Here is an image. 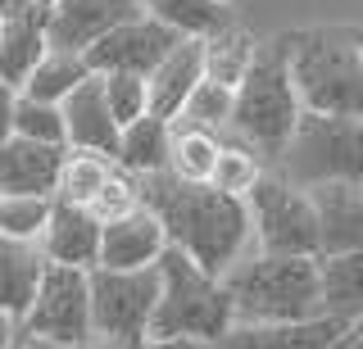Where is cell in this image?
<instances>
[{
    "label": "cell",
    "instance_id": "8992f818",
    "mask_svg": "<svg viewBox=\"0 0 363 349\" xmlns=\"http://www.w3.org/2000/svg\"><path fill=\"white\" fill-rule=\"evenodd\" d=\"M286 182L318 186V182H363V118L340 114H309L300 109L286 145L272 159Z\"/></svg>",
    "mask_w": 363,
    "mask_h": 349
},
{
    "label": "cell",
    "instance_id": "f35d334b",
    "mask_svg": "<svg viewBox=\"0 0 363 349\" xmlns=\"http://www.w3.org/2000/svg\"><path fill=\"white\" fill-rule=\"evenodd\" d=\"M5 349H37V345H28V341L18 336V341H14V345H5Z\"/></svg>",
    "mask_w": 363,
    "mask_h": 349
},
{
    "label": "cell",
    "instance_id": "cb8c5ba5",
    "mask_svg": "<svg viewBox=\"0 0 363 349\" xmlns=\"http://www.w3.org/2000/svg\"><path fill=\"white\" fill-rule=\"evenodd\" d=\"M141 9L177 37H213L232 23V0H141Z\"/></svg>",
    "mask_w": 363,
    "mask_h": 349
},
{
    "label": "cell",
    "instance_id": "5bb4252c",
    "mask_svg": "<svg viewBox=\"0 0 363 349\" xmlns=\"http://www.w3.org/2000/svg\"><path fill=\"white\" fill-rule=\"evenodd\" d=\"M60 114H64V145L68 150H96V154H109L113 159L118 122L109 118L105 91H100V73H86L82 82L60 100Z\"/></svg>",
    "mask_w": 363,
    "mask_h": 349
},
{
    "label": "cell",
    "instance_id": "4316f807",
    "mask_svg": "<svg viewBox=\"0 0 363 349\" xmlns=\"http://www.w3.org/2000/svg\"><path fill=\"white\" fill-rule=\"evenodd\" d=\"M113 173V159L109 154H96V150H68L64 145V159H60V177H55V195L60 200H73V205H86L105 177Z\"/></svg>",
    "mask_w": 363,
    "mask_h": 349
},
{
    "label": "cell",
    "instance_id": "8fae6325",
    "mask_svg": "<svg viewBox=\"0 0 363 349\" xmlns=\"http://www.w3.org/2000/svg\"><path fill=\"white\" fill-rule=\"evenodd\" d=\"M145 14L141 0H50L45 5V46L55 50H86L109 28Z\"/></svg>",
    "mask_w": 363,
    "mask_h": 349
},
{
    "label": "cell",
    "instance_id": "83f0119b",
    "mask_svg": "<svg viewBox=\"0 0 363 349\" xmlns=\"http://www.w3.org/2000/svg\"><path fill=\"white\" fill-rule=\"evenodd\" d=\"M264 159H259L250 145H241L236 137H223L218 145V159H213V173H209V186L213 190H223V195H236V200H245L250 195V186L259 182V173H264Z\"/></svg>",
    "mask_w": 363,
    "mask_h": 349
},
{
    "label": "cell",
    "instance_id": "3957f363",
    "mask_svg": "<svg viewBox=\"0 0 363 349\" xmlns=\"http://www.w3.org/2000/svg\"><path fill=\"white\" fill-rule=\"evenodd\" d=\"M218 281L232 304V322H300L318 313L313 254L245 250Z\"/></svg>",
    "mask_w": 363,
    "mask_h": 349
},
{
    "label": "cell",
    "instance_id": "9a60e30c",
    "mask_svg": "<svg viewBox=\"0 0 363 349\" xmlns=\"http://www.w3.org/2000/svg\"><path fill=\"white\" fill-rule=\"evenodd\" d=\"M345 322L336 318H300V322H232L218 336V349H327Z\"/></svg>",
    "mask_w": 363,
    "mask_h": 349
},
{
    "label": "cell",
    "instance_id": "f546056e",
    "mask_svg": "<svg viewBox=\"0 0 363 349\" xmlns=\"http://www.w3.org/2000/svg\"><path fill=\"white\" fill-rule=\"evenodd\" d=\"M55 195H0V236L9 241H37L50 218Z\"/></svg>",
    "mask_w": 363,
    "mask_h": 349
},
{
    "label": "cell",
    "instance_id": "52a82bcc",
    "mask_svg": "<svg viewBox=\"0 0 363 349\" xmlns=\"http://www.w3.org/2000/svg\"><path fill=\"white\" fill-rule=\"evenodd\" d=\"M91 295V336L128 349L145 336L159 299V273L150 268H86Z\"/></svg>",
    "mask_w": 363,
    "mask_h": 349
},
{
    "label": "cell",
    "instance_id": "1f68e13d",
    "mask_svg": "<svg viewBox=\"0 0 363 349\" xmlns=\"http://www.w3.org/2000/svg\"><path fill=\"white\" fill-rule=\"evenodd\" d=\"M100 91H105V105H109V118L118 127H128L132 118H141L150 109L145 100V77L141 73H100Z\"/></svg>",
    "mask_w": 363,
    "mask_h": 349
},
{
    "label": "cell",
    "instance_id": "9c48e42d",
    "mask_svg": "<svg viewBox=\"0 0 363 349\" xmlns=\"http://www.w3.org/2000/svg\"><path fill=\"white\" fill-rule=\"evenodd\" d=\"M18 336L32 345H68L91 336V295H86V268L45 263L28 313L18 318Z\"/></svg>",
    "mask_w": 363,
    "mask_h": 349
},
{
    "label": "cell",
    "instance_id": "ba28073f",
    "mask_svg": "<svg viewBox=\"0 0 363 349\" xmlns=\"http://www.w3.org/2000/svg\"><path fill=\"white\" fill-rule=\"evenodd\" d=\"M250 245L264 254H318V227L309 190L286 182L277 168H264L245 195Z\"/></svg>",
    "mask_w": 363,
    "mask_h": 349
},
{
    "label": "cell",
    "instance_id": "2e32d148",
    "mask_svg": "<svg viewBox=\"0 0 363 349\" xmlns=\"http://www.w3.org/2000/svg\"><path fill=\"white\" fill-rule=\"evenodd\" d=\"M168 236L159 227V218L145 205H136L132 213L113 222H100V268H150L164 254Z\"/></svg>",
    "mask_w": 363,
    "mask_h": 349
},
{
    "label": "cell",
    "instance_id": "60d3db41",
    "mask_svg": "<svg viewBox=\"0 0 363 349\" xmlns=\"http://www.w3.org/2000/svg\"><path fill=\"white\" fill-rule=\"evenodd\" d=\"M350 326H359V331H363V318H359V322H350Z\"/></svg>",
    "mask_w": 363,
    "mask_h": 349
},
{
    "label": "cell",
    "instance_id": "ac0fdd59",
    "mask_svg": "<svg viewBox=\"0 0 363 349\" xmlns=\"http://www.w3.org/2000/svg\"><path fill=\"white\" fill-rule=\"evenodd\" d=\"M204 77V55L196 37H177L168 55L145 73V100H150V114L159 118H177L182 100L196 91V82Z\"/></svg>",
    "mask_w": 363,
    "mask_h": 349
},
{
    "label": "cell",
    "instance_id": "484cf974",
    "mask_svg": "<svg viewBox=\"0 0 363 349\" xmlns=\"http://www.w3.org/2000/svg\"><path fill=\"white\" fill-rule=\"evenodd\" d=\"M86 73H91V69H86L82 50H55V46H45V55L32 64V73L23 77L18 96H32V100H50V105H60V100L73 91V86L82 82Z\"/></svg>",
    "mask_w": 363,
    "mask_h": 349
},
{
    "label": "cell",
    "instance_id": "e0dca14e",
    "mask_svg": "<svg viewBox=\"0 0 363 349\" xmlns=\"http://www.w3.org/2000/svg\"><path fill=\"white\" fill-rule=\"evenodd\" d=\"M64 145L5 137L0 141V195H55Z\"/></svg>",
    "mask_w": 363,
    "mask_h": 349
},
{
    "label": "cell",
    "instance_id": "ffe728a7",
    "mask_svg": "<svg viewBox=\"0 0 363 349\" xmlns=\"http://www.w3.org/2000/svg\"><path fill=\"white\" fill-rule=\"evenodd\" d=\"M50 258L41 254L37 241H9L0 236V318H9L18 326V318L28 313L32 295H37V281L45 273Z\"/></svg>",
    "mask_w": 363,
    "mask_h": 349
},
{
    "label": "cell",
    "instance_id": "30bf717a",
    "mask_svg": "<svg viewBox=\"0 0 363 349\" xmlns=\"http://www.w3.org/2000/svg\"><path fill=\"white\" fill-rule=\"evenodd\" d=\"M177 41V32H168L164 23H155L150 14H136L128 23L109 28L105 37H96L82 50L91 73H150L159 59L168 55V46Z\"/></svg>",
    "mask_w": 363,
    "mask_h": 349
},
{
    "label": "cell",
    "instance_id": "6da1fadb",
    "mask_svg": "<svg viewBox=\"0 0 363 349\" xmlns=\"http://www.w3.org/2000/svg\"><path fill=\"white\" fill-rule=\"evenodd\" d=\"M136 190H141V205L159 218L168 245L191 254L204 273L223 277L245 250H255L245 200L223 195L209 182H182L164 168L136 177Z\"/></svg>",
    "mask_w": 363,
    "mask_h": 349
},
{
    "label": "cell",
    "instance_id": "7402d4cb",
    "mask_svg": "<svg viewBox=\"0 0 363 349\" xmlns=\"http://www.w3.org/2000/svg\"><path fill=\"white\" fill-rule=\"evenodd\" d=\"M168 132H173V122L145 109L141 118H132L128 127H118V145H113V164H118V168H128L132 177L159 173V168L168 164Z\"/></svg>",
    "mask_w": 363,
    "mask_h": 349
},
{
    "label": "cell",
    "instance_id": "8d00e7d4",
    "mask_svg": "<svg viewBox=\"0 0 363 349\" xmlns=\"http://www.w3.org/2000/svg\"><path fill=\"white\" fill-rule=\"evenodd\" d=\"M327 349H363V331H359V326H345Z\"/></svg>",
    "mask_w": 363,
    "mask_h": 349
},
{
    "label": "cell",
    "instance_id": "d590c367",
    "mask_svg": "<svg viewBox=\"0 0 363 349\" xmlns=\"http://www.w3.org/2000/svg\"><path fill=\"white\" fill-rule=\"evenodd\" d=\"M32 345V341H28ZM37 349H118L109 341H100V336H86V341H68V345H37Z\"/></svg>",
    "mask_w": 363,
    "mask_h": 349
},
{
    "label": "cell",
    "instance_id": "5b68a950",
    "mask_svg": "<svg viewBox=\"0 0 363 349\" xmlns=\"http://www.w3.org/2000/svg\"><path fill=\"white\" fill-rule=\"evenodd\" d=\"M155 273H159V299L145 336H196V341L218 345V336L232 326V304H227L223 281L204 273L177 245H164V254L155 258Z\"/></svg>",
    "mask_w": 363,
    "mask_h": 349
},
{
    "label": "cell",
    "instance_id": "4dcf8cb0",
    "mask_svg": "<svg viewBox=\"0 0 363 349\" xmlns=\"http://www.w3.org/2000/svg\"><path fill=\"white\" fill-rule=\"evenodd\" d=\"M14 137L41 141V145H64V114H60V105L18 96L14 100Z\"/></svg>",
    "mask_w": 363,
    "mask_h": 349
},
{
    "label": "cell",
    "instance_id": "836d02e7",
    "mask_svg": "<svg viewBox=\"0 0 363 349\" xmlns=\"http://www.w3.org/2000/svg\"><path fill=\"white\" fill-rule=\"evenodd\" d=\"M128 349H218V345L196 341V336H141V341L128 345Z\"/></svg>",
    "mask_w": 363,
    "mask_h": 349
},
{
    "label": "cell",
    "instance_id": "ab89813d",
    "mask_svg": "<svg viewBox=\"0 0 363 349\" xmlns=\"http://www.w3.org/2000/svg\"><path fill=\"white\" fill-rule=\"evenodd\" d=\"M350 32H354V46L363 50V28H350Z\"/></svg>",
    "mask_w": 363,
    "mask_h": 349
},
{
    "label": "cell",
    "instance_id": "7a4b0ae2",
    "mask_svg": "<svg viewBox=\"0 0 363 349\" xmlns=\"http://www.w3.org/2000/svg\"><path fill=\"white\" fill-rule=\"evenodd\" d=\"M286 37V69L309 114L363 118V50L350 28H309L281 32Z\"/></svg>",
    "mask_w": 363,
    "mask_h": 349
},
{
    "label": "cell",
    "instance_id": "e575fe53",
    "mask_svg": "<svg viewBox=\"0 0 363 349\" xmlns=\"http://www.w3.org/2000/svg\"><path fill=\"white\" fill-rule=\"evenodd\" d=\"M14 100H18V91L9 82H0V141L14 137Z\"/></svg>",
    "mask_w": 363,
    "mask_h": 349
},
{
    "label": "cell",
    "instance_id": "f1b7e54d",
    "mask_svg": "<svg viewBox=\"0 0 363 349\" xmlns=\"http://www.w3.org/2000/svg\"><path fill=\"white\" fill-rule=\"evenodd\" d=\"M177 118H182V122H191V127H204V132H218V137H223L227 122H232V86L200 77L196 91L182 100Z\"/></svg>",
    "mask_w": 363,
    "mask_h": 349
},
{
    "label": "cell",
    "instance_id": "74e56055",
    "mask_svg": "<svg viewBox=\"0 0 363 349\" xmlns=\"http://www.w3.org/2000/svg\"><path fill=\"white\" fill-rule=\"evenodd\" d=\"M50 0H0V14H14V9H45Z\"/></svg>",
    "mask_w": 363,
    "mask_h": 349
},
{
    "label": "cell",
    "instance_id": "44dd1931",
    "mask_svg": "<svg viewBox=\"0 0 363 349\" xmlns=\"http://www.w3.org/2000/svg\"><path fill=\"white\" fill-rule=\"evenodd\" d=\"M41 55H45V9L0 14V82L18 91Z\"/></svg>",
    "mask_w": 363,
    "mask_h": 349
},
{
    "label": "cell",
    "instance_id": "277c9868",
    "mask_svg": "<svg viewBox=\"0 0 363 349\" xmlns=\"http://www.w3.org/2000/svg\"><path fill=\"white\" fill-rule=\"evenodd\" d=\"M295 118H300V96H295L291 69H286V37L259 41L255 64L232 91V122H227L223 137H236L272 168Z\"/></svg>",
    "mask_w": 363,
    "mask_h": 349
},
{
    "label": "cell",
    "instance_id": "603a6c76",
    "mask_svg": "<svg viewBox=\"0 0 363 349\" xmlns=\"http://www.w3.org/2000/svg\"><path fill=\"white\" fill-rule=\"evenodd\" d=\"M255 50H259V37L232 18L227 28H218L213 37L200 41L204 77H209V82H223V86H232V91H236V82H241L245 69L255 64Z\"/></svg>",
    "mask_w": 363,
    "mask_h": 349
},
{
    "label": "cell",
    "instance_id": "4fadbf2b",
    "mask_svg": "<svg viewBox=\"0 0 363 349\" xmlns=\"http://www.w3.org/2000/svg\"><path fill=\"white\" fill-rule=\"evenodd\" d=\"M41 254L50 263H68V268H96L100 258V218L86 205H73V200H50V218L37 236Z\"/></svg>",
    "mask_w": 363,
    "mask_h": 349
},
{
    "label": "cell",
    "instance_id": "d6a6232c",
    "mask_svg": "<svg viewBox=\"0 0 363 349\" xmlns=\"http://www.w3.org/2000/svg\"><path fill=\"white\" fill-rule=\"evenodd\" d=\"M136 205H141V190H136V177L128 173V168H118V164H113V173L105 177V186H100L96 195L86 200V209L96 213L100 222H113V218H123V213H132Z\"/></svg>",
    "mask_w": 363,
    "mask_h": 349
},
{
    "label": "cell",
    "instance_id": "7c38bea8",
    "mask_svg": "<svg viewBox=\"0 0 363 349\" xmlns=\"http://www.w3.org/2000/svg\"><path fill=\"white\" fill-rule=\"evenodd\" d=\"M304 190L313 205L318 254L363 250V182H318Z\"/></svg>",
    "mask_w": 363,
    "mask_h": 349
},
{
    "label": "cell",
    "instance_id": "d4e9b609",
    "mask_svg": "<svg viewBox=\"0 0 363 349\" xmlns=\"http://www.w3.org/2000/svg\"><path fill=\"white\" fill-rule=\"evenodd\" d=\"M168 122H173V132H168V164H164V173L182 177V182H209L223 137L218 132H204V127H191V122H182V118H168Z\"/></svg>",
    "mask_w": 363,
    "mask_h": 349
},
{
    "label": "cell",
    "instance_id": "d6986e66",
    "mask_svg": "<svg viewBox=\"0 0 363 349\" xmlns=\"http://www.w3.org/2000/svg\"><path fill=\"white\" fill-rule=\"evenodd\" d=\"M318 268V313L336 322H359L363 318V250H340V254H313Z\"/></svg>",
    "mask_w": 363,
    "mask_h": 349
}]
</instances>
